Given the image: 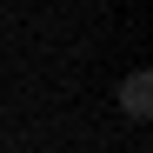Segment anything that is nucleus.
I'll return each instance as SVG.
<instances>
[{"label": "nucleus", "instance_id": "f257e3e1", "mask_svg": "<svg viewBox=\"0 0 153 153\" xmlns=\"http://www.w3.org/2000/svg\"><path fill=\"white\" fill-rule=\"evenodd\" d=\"M120 113H126V120H146V113H153V80H146V73H126V87H120Z\"/></svg>", "mask_w": 153, "mask_h": 153}]
</instances>
